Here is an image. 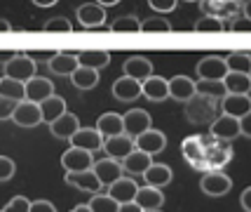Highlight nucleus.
Masks as SVG:
<instances>
[{
	"mask_svg": "<svg viewBox=\"0 0 251 212\" xmlns=\"http://www.w3.org/2000/svg\"><path fill=\"white\" fill-rule=\"evenodd\" d=\"M195 94L209 97V99H223L226 97V88L221 80H197L195 83Z\"/></svg>",
	"mask_w": 251,
	"mask_h": 212,
	"instance_id": "e433bc0d",
	"label": "nucleus"
},
{
	"mask_svg": "<svg viewBox=\"0 0 251 212\" xmlns=\"http://www.w3.org/2000/svg\"><path fill=\"white\" fill-rule=\"evenodd\" d=\"M148 5H151V10L157 12V14H169V12H174L176 0H148Z\"/></svg>",
	"mask_w": 251,
	"mask_h": 212,
	"instance_id": "a18cd8bd",
	"label": "nucleus"
},
{
	"mask_svg": "<svg viewBox=\"0 0 251 212\" xmlns=\"http://www.w3.org/2000/svg\"><path fill=\"white\" fill-rule=\"evenodd\" d=\"M240 203H242V210H244V212H251V186H247V189L242 191Z\"/></svg>",
	"mask_w": 251,
	"mask_h": 212,
	"instance_id": "603ef678",
	"label": "nucleus"
},
{
	"mask_svg": "<svg viewBox=\"0 0 251 212\" xmlns=\"http://www.w3.org/2000/svg\"><path fill=\"white\" fill-rule=\"evenodd\" d=\"M71 212H92V210H89V205H87V203H82V205H75V208H73Z\"/></svg>",
	"mask_w": 251,
	"mask_h": 212,
	"instance_id": "bf43d9fd",
	"label": "nucleus"
},
{
	"mask_svg": "<svg viewBox=\"0 0 251 212\" xmlns=\"http://www.w3.org/2000/svg\"><path fill=\"white\" fill-rule=\"evenodd\" d=\"M77 130H80V121H77L75 113H68V111L64 116H59L54 123H50V132L54 134L56 139H71Z\"/></svg>",
	"mask_w": 251,
	"mask_h": 212,
	"instance_id": "a878e982",
	"label": "nucleus"
},
{
	"mask_svg": "<svg viewBox=\"0 0 251 212\" xmlns=\"http://www.w3.org/2000/svg\"><path fill=\"white\" fill-rule=\"evenodd\" d=\"M59 0H33V5H38V7H54Z\"/></svg>",
	"mask_w": 251,
	"mask_h": 212,
	"instance_id": "6e6d98bb",
	"label": "nucleus"
},
{
	"mask_svg": "<svg viewBox=\"0 0 251 212\" xmlns=\"http://www.w3.org/2000/svg\"><path fill=\"white\" fill-rule=\"evenodd\" d=\"M0 212H2V210H0Z\"/></svg>",
	"mask_w": 251,
	"mask_h": 212,
	"instance_id": "e2e57ef3",
	"label": "nucleus"
},
{
	"mask_svg": "<svg viewBox=\"0 0 251 212\" xmlns=\"http://www.w3.org/2000/svg\"><path fill=\"white\" fill-rule=\"evenodd\" d=\"M47 66H50V71L56 73V76H71V73L77 68V52L59 50V52L47 61Z\"/></svg>",
	"mask_w": 251,
	"mask_h": 212,
	"instance_id": "393cba45",
	"label": "nucleus"
},
{
	"mask_svg": "<svg viewBox=\"0 0 251 212\" xmlns=\"http://www.w3.org/2000/svg\"><path fill=\"white\" fill-rule=\"evenodd\" d=\"M240 134L251 137V113H247V116H242L240 118Z\"/></svg>",
	"mask_w": 251,
	"mask_h": 212,
	"instance_id": "3c124183",
	"label": "nucleus"
},
{
	"mask_svg": "<svg viewBox=\"0 0 251 212\" xmlns=\"http://www.w3.org/2000/svg\"><path fill=\"white\" fill-rule=\"evenodd\" d=\"M101 149L108 153V158H113V160L122 163V160H125V158L134 151V139H131V137H127V134L108 137V139H103V146H101Z\"/></svg>",
	"mask_w": 251,
	"mask_h": 212,
	"instance_id": "2eb2a0df",
	"label": "nucleus"
},
{
	"mask_svg": "<svg viewBox=\"0 0 251 212\" xmlns=\"http://www.w3.org/2000/svg\"><path fill=\"white\" fill-rule=\"evenodd\" d=\"M35 76V61H31L26 52H17L10 61L5 64V78L19 80V83H28Z\"/></svg>",
	"mask_w": 251,
	"mask_h": 212,
	"instance_id": "f03ea898",
	"label": "nucleus"
},
{
	"mask_svg": "<svg viewBox=\"0 0 251 212\" xmlns=\"http://www.w3.org/2000/svg\"><path fill=\"white\" fill-rule=\"evenodd\" d=\"M151 163H153V156H148V153H143V151H131L129 156L122 160L120 165L122 170H127V172H131V175H143L146 170L151 168Z\"/></svg>",
	"mask_w": 251,
	"mask_h": 212,
	"instance_id": "473e14b6",
	"label": "nucleus"
},
{
	"mask_svg": "<svg viewBox=\"0 0 251 212\" xmlns=\"http://www.w3.org/2000/svg\"><path fill=\"white\" fill-rule=\"evenodd\" d=\"M0 97H5V99L19 104V101L26 99V88H24V83H19V80L0 76Z\"/></svg>",
	"mask_w": 251,
	"mask_h": 212,
	"instance_id": "f704fd0d",
	"label": "nucleus"
},
{
	"mask_svg": "<svg viewBox=\"0 0 251 212\" xmlns=\"http://www.w3.org/2000/svg\"><path fill=\"white\" fill-rule=\"evenodd\" d=\"M24 88H26V101H33V104H40V101L54 94L52 80L43 78V76H33L28 83H24Z\"/></svg>",
	"mask_w": 251,
	"mask_h": 212,
	"instance_id": "f3484780",
	"label": "nucleus"
},
{
	"mask_svg": "<svg viewBox=\"0 0 251 212\" xmlns=\"http://www.w3.org/2000/svg\"><path fill=\"white\" fill-rule=\"evenodd\" d=\"M14 172H17V165H14V160L7 156H0V182H7V179L14 177Z\"/></svg>",
	"mask_w": 251,
	"mask_h": 212,
	"instance_id": "c03bdc74",
	"label": "nucleus"
},
{
	"mask_svg": "<svg viewBox=\"0 0 251 212\" xmlns=\"http://www.w3.org/2000/svg\"><path fill=\"white\" fill-rule=\"evenodd\" d=\"M12 121L19 125V127H35V125L43 123V116H40V106L33 104V101H19L14 106V113H12Z\"/></svg>",
	"mask_w": 251,
	"mask_h": 212,
	"instance_id": "9b49d317",
	"label": "nucleus"
},
{
	"mask_svg": "<svg viewBox=\"0 0 251 212\" xmlns=\"http://www.w3.org/2000/svg\"><path fill=\"white\" fill-rule=\"evenodd\" d=\"M141 31L143 33H169L172 24L167 22L164 17H151V19L141 22Z\"/></svg>",
	"mask_w": 251,
	"mask_h": 212,
	"instance_id": "ea45409f",
	"label": "nucleus"
},
{
	"mask_svg": "<svg viewBox=\"0 0 251 212\" xmlns=\"http://www.w3.org/2000/svg\"><path fill=\"white\" fill-rule=\"evenodd\" d=\"M40 106V116H43V123H54L59 116H64L66 113V101L64 97H59V94H52V97H47L45 101L38 104Z\"/></svg>",
	"mask_w": 251,
	"mask_h": 212,
	"instance_id": "7c9ffc66",
	"label": "nucleus"
},
{
	"mask_svg": "<svg viewBox=\"0 0 251 212\" xmlns=\"http://www.w3.org/2000/svg\"><path fill=\"white\" fill-rule=\"evenodd\" d=\"M186 2H200V0H186Z\"/></svg>",
	"mask_w": 251,
	"mask_h": 212,
	"instance_id": "052dcab7",
	"label": "nucleus"
},
{
	"mask_svg": "<svg viewBox=\"0 0 251 212\" xmlns=\"http://www.w3.org/2000/svg\"><path fill=\"white\" fill-rule=\"evenodd\" d=\"M122 71H125L127 78H134V80H139V83H143L146 78L153 76V64H151V59L136 55V57H129V59L125 61Z\"/></svg>",
	"mask_w": 251,
	"mask_h": 212,
	"instance_id": "4be33fe9",
	"label": "nucleus"
},
{
	"mask_svg": "<svg viewBox=\"0 0 251 212\" xmlns=\"http://www.w3.org/2000/svg\"><path fill=\"white\" fill-rule=\"evenodd\" d=\"M193 29H195L197 33H219V31L226 29V26H223V22L216 19V17H200Z\"/></svg>",
	"mask_w": 251,
	"mask_h": 212,
	"instance_id": "a19ab883",
	"label": "nucleus"
},
{
	"mask_svg": "<svg viewBox=\"0 0 251 212\" xmlns=\"http://www.w3.org/2000/svg\"><path fill=\"white\" fill-rule=\"evenodd\" d=\"M230 31H237V33H247L251 31V19L244 14H237L235 19H230Z\"/></svg>",
	"mask_w": 251,
	"mask_h": 212,
	"instance_id": "49530a36",
	"label": "nucleus"
},
{
	"mask_svg": "<svg viewBox=\"0 0 251 212\" xmlns=\"http://www.w3.org/2000/svg\"><path fill=\"white\" fill-rule=\"evenodd\" d=\"M94 158L92 153L82 151V149H66L61 153V168L66 172H82V170H92Z\"/></svg>",
	"mask_w": 251,
	"mask_h": 212,
	"instance_id": "f8f14e48",
	"label": "nucleus"
},
{
	"mask_svg": "<svg viewBox=\"0 0 251 212\" xmlns=\"http://www.w3.org/2000/svg\"><path fill=\"white\" fill-rule=\"evenodd\" d=\"M200 186H202V191H204L207 196L219 198V196H226V193L232 189V179H230L228 175H223L221 170H214V172H207V175L202 177Z\"/></svg>",
	"mask_w": 251,
	"mask_h": 212,
	"instance_id": "6e6552de",
	"label": "nucleus"
},
{
	"mask_svg": "<svg viewBox=\"0 0 251 212\" xmlns=\"http://www.w3.org/2000/svg\"><path fill=\"white\" fill-rule=\"evenodd\" d=\"M14 101L5 99V97H0V121H7V118H12V113H14Z\"/></svg>",
	"mask_w": 251,
	"mask_h": 212,
	"instance_id": "09e8293b",
	"label": "nucleus"
},
{
	"mask_svg": "<svg viewBox=\"0 0 251 212\" xmlns=\"http://www.w3.org/2000/svg\"><path fill=\"white\" fill-rule=\"evenodd\" d=\"M228 73H249L251 71V57L249 52H230L228 57H223Z\"/></svg>",
	"mask_w": 251,
	"mask_h": 212,
	"instance_id": "c9c22d12",
	"label": "nucleus"
},
{
	"mask_svg": "<svg viewBox=\"0 0 251 212\" xmlns=\"http://www.w3.org/2000/svg\"><path fill=\"white\" fill-rule=\"evenodd\" d=\"M12 31V24L7 19H0V33H10Z\"/></svg>",
	"mask_w": 251,
	"mask_h": 212,
	"instance_id": "13d9d810",
	"label": "nucleus"
},
{
	"mask_svg": "<svg viewBox=\"0 0 251 212\" xmlns=\"http://www.w3.org/2000/svg\"><path fill=\"white\" fill-rule=\"evenodd\" d=\"M45 31H50V33H71L73 26L64 17H54V19H50V22L45 24Z\"/></svg>",
	"mask_w": 251,
	"mask_h": 212,
	"instance_id": "79ce46f5",
	"label": "nucleus"
},
{
	"mask_svg": "<svg viewBox=\"0 0 251 212\" xmlns=\"http://www.w3.org/2000/svg\"><path fill=\"white\" fill-rule=\"evenodd\" d=\"M113 97L120 101H134L141 97V83L134 78H127V76H122L113 83Z\"/></svg>",
	"mask_w": 251,
	"mask_h": 212,
	"instance_id": "cd10ccee",
	"label": "nucleus"
},
{
	"mask_svg": "<svg viewBox=\"0 0 251 212\" xmlns=\"http://www.w3.org/2000/svg\"><path fill=\"white\" fill-rule=\"evenodd\" d=\"M56 55V50H33V52H26V57L31 59V61H50L52 57Z\"/></svg>",
	"mask_w": 251,
	"mask_h": 212,
	"instance_id": "de8ad7c7",
	"label": "nucleus"
},
{
	"mask_svg": "<svg viewBox=\"0 0 251 212\" xmlns=\"http://www.w3.org/2000/svg\"><path fill=\"white\" fill-rule=\"evenodd\" d=\"M108 64H110V52H106V50H82V52H77V66L101 71Z\"/></svg>",
	"mask_w": 251,
	"mask_h": 212,
	"instance_id": "c756f323",
	"label": "nucleus"
},
{
	"mask_svg": "<svg viewBox=\"0 0 251 212\" xmlns=\"http://www.w3.org/2000/svg\"><path fill=\"white\" fill-rule=\"evenodd\" d=\"M167 88H169V97L172 99L186 104L195 94V80L188 78V76H174V78L167 80Z\"/></svg>",
	"mask_w": 251,
	"mask_h": 212,
	"instance_id": "b1692460",
	"label": "nucleus"
},
{
	"mask_svg": "<svg viewBox=\"0 0 251 212\" xmlns=\"http://www.w3.org/2000/svg\"><path fill=\"white\" fill-rule=\"evenodd\" d=\"M110 31L113 33H139L141 31V22L134 14H125V17H118L115 22L110 24Z\"/></svg>",
	"mask_w": 251,
	"mask_h": 212,
	"instance_id": "4c0bfd02",
	"label": "nucleus"
},
{
	"mask_svg": "<svg viewBox=\"0 0 251 212\" xmlns=\"http://www.w3.org/2000/svg\"><path fill=\"white\" fill-rule=\"evenodd\" d=\"M14 55H17V52H12V50H0V64L5 66V64H7Z\"/></svg>",
	"mask_w": 251,
	"mask_h": 212,
	"instance_id": "5fc2aeb1",
	"label": "nucleus"
},
{
	"mask_svg": "<svg viewBox=\"0 0 251 212\" xmlns=\"http://www.w3.org/2000/svg\"><path fill=\"white\" fill-rule=\"evenodd\" d=\"M28 210H31V201L26 196H14L2 208V212H28Z\"/></svg>",
	"mask_w": 251,
	"mask_h": 212,
	"instance_id": "37998d69",
	"label": "nucleus"
},
{
	"mask_svg": "<svg viewBox=\"0 0 251 212\" xmlns=\"http://www.w3.org/2000/svg\"><path fill=\"white\" fill-rule=\"evenodd\" d=\"M209 134L216 139V142H232L235 137H240V121L232 118V116H226L221 113L214 118V123L209 125Z\"/></svg>",
	"mask_w": 251,
	"mask_h": 212,
	"instance_id": "20e7f679",
	"label": "nucleus"
},
{
	"mask_svg": "<svg viewBox=\"0 0 251 212\" xmlns=\"http://www.w3.org/2000/svg\"><path fill=\"white\" fill-rule=\"evenodd\" d=\"M153 212H162V210H153Z\"/></svg>",
	"mask_w": 251,
	"mask_h": 212,
	"instance_id": "680f3d73",
	"label": "nucleus"
},
{
	"mask_svg": "<svg viewBox=\"0 0 251 212\" xmlns=\"http://www.w3.org/2000/svg\"><path fill=\"white\" fill-rule=\"evenodd\" d=\"M94 2H97V5H101V7L106 10V7H113V5H118L120 0H94Z\"/></svg>",
	"mask_w": 251,
	"mask_h": 212,
	"instance_id": "4d7b16f0",
	"label": "nucleus"
},
{
	"mask_svg": "<svg viewBox=\"0 0 251 212\" xmlns=\"http://www.w3.org/2000/svg\"><path fill=\"white\" fill-rule=\"evenodd\" d=\"M204 17H216V19H235L242 10V0H200Z\"/></svg>",
	"mask_w": 251,
	"mask_h": 212,
	"instance_id": "7ed1b4c3",
	"label": "nucleus"
},
{
	"mask_svg": "<svg viewBox=\"0 0 251 212\" xmlns=\"http://www.w3.org/2000/svg\"><path fill=\"white\" fill-rule=\"evenodd\" d=\"M228 73L223 57H204L197 64V76L200 80H223Z\"/></svg>",
	"mask_w": 251,
	"mask_h": 212,
	"instance_id": "a211bd4d",
	"label": "nucleus"
},
{
	"mask_svg": "<svg viewBox=\"0 0 251 212\" xmlns=\"http://www.w3.org/2000/svg\"><path fill=\"white\" fill-rule=\"evenodd\" d=\"M219 113V99H209L202 94H193L186 101V118L193 125H211Z\"/></svg>",
	"mask_w": 251,
	"mask_h": 212,
	"instance_id": "f257e3e1",
	"label": "nucleus"
},
{
	"mask_svg": "<svg viewBox=\"0 0 251 212\" xmlns=\"http://www.w3.org/2000/svg\"><path fill=\"white\" fill-rule=\"evenodd\" d=\"M87 205H89V210L92 212H118V208H120L118 203L110 198L108 193H94Z\"/></svg>",
	"mask_w": 251,
	"mask_h": 212,
	"instance_id": "58836bf2",
	"label": "nucleus"
},
{
	"mask_svg": "<svg viewBox=\"0 0 251 212\" xmlns=\"http://www.w3.org/2000/svg\"><path fill=\"white\" fill-rule=\"evenodd\" d=\"M134 203L141 208L143 212H153L160 210L164 205V193L160 189H153V186H141L134 196Z\"/></svg>",
	"mask_w": 251,
	"mask_h": 212,
	"instance_id": "5701e85b",
	"label": "nucleus"
},
{
	"mask_svg": "<svg viewBox=\"0 0 251 212\" xmlns=\"http://www.w3.org/2000/svg\"><path fill=\"white\" fill-rule=\"evenodd\" d=\"M219 104H221V111L226 113V116H232V118H237V121H240L242 116L251 113L249 94H226Z\"/></svg>",
	"mask_w": 251,
	"mask_h": 212,
	"instance_id": "6ab92c4d",
	"label": "nucleus"
},
{
	"mask_svg": "<svg viewBox=\"0 0 251 212\" xmlns=\"http://www.w3.org/2000/svg\"><path fill=\"white\" fill-rule=\"evenodd\" d=\"M99 130V134L103 137V139H108V137H118V134H125V127H122V116L120 113H101L97 118V125H94Z\"/></svg>",
	"mask_w": 251,
	"mask_h": 212,
	"instance_id": "bb28decb",
	"label": "nucleus"
},
{
	"mask_svg": "<svg viewBox=\"0 0 251 212\" xmlns=\"http://www.w3.org/2000/svg\"><path fill=\"white\" fill-rule=\"evenodd\" d=\"M141 94L151 101H164L169 97V88H167V78L160 76H151L141 83Z\"/></svg>",
	"mask_w": 251,
	"mask_h": 212,
	"instance_id": "c85d7f7f",
	"label": "nucleus"
},
{
	"mask_svg": "<svg viewBox=\"0 0 251 212\" xmlns=\"http://www.w3.org/2000/svg\"><path fill=\"white\" fill-rule=\"evenodd\" d=\"M75 17L85 29H99V26L103 29L108 14H106V10H103L101 5H97V2H85V5H80L75 10Z\"/></svg>",
	"mask_w": 251,
	"mask_h": 212,
	"instance_id": "ddd939ff",
	"label": "nucleus"
},
{
	"mask_svg": "<svg viewBox=\"0 0 251 212\" xmlns=\"http://www.w3.org/2000/svg\"><path fill=\"white\" fill-rule=\"evenodd\" d=\"M66 184L75 186L80 191H87V193H101V184H99L97 175L92 170H82V172H66Z\"/></svg>",
	"mask_w": 251,
	"mask_h": 212,
	"instance_id": "412c9836",
	"label": "nucleus"
},
{
	"mask_svg": "<svg viewBox=\"0 0 251 212\" xmlns=\"http://www.w3.org/2000/svg\"><path fill=\"white\" fill-rule=\"evenodd\" d=\"M28 212H56V208L50 201L40 198V201H33L31 203V210H28Z\"/></svg>",
	"mask_w": 251,
	"mask_h": 212,
	"instance_id": "8fccbe9b",
	"label": "nucleus"
},
{
	"mask_svg": "<svg viewBox=\"0 0 251 212\" xmlns=\"http://www.w3.org/2000/svg\"><path fill=\"white\" fill-rule=\"evenodd\" d=\"M122 127H125V134L134 139V137H139L141 132L153 127V118H151V113L143 111V109H129L122 116Z\"/></svg>",
	"mask_w": 251,
	"mask_h": 212,
	"instance_id": "39448f33",
	"label": "nucleus"
},
{
	"mask_svg": "<svg viewBox=\"0 0 251 212\" xmlns=\"http://www.w3.org/2000/svg\"><path fill=\"white\" fill-rule=\"evenodd\" d=\"M181 151H183V158L188 160L190 168L202 170V172H204V153H207V149H204V144H202L200 134L186 137L183 144H181Z\"/></svg>",
	"mask_w": 251,
	"mask_h": 212,
	"instance_id": "1a4fd4ad",
	"label": "nucleus"
},
{
	"mask_svg": "<svg viewBox=\"0 0 251 212\" xmlns=\"http://www.w3.org/2000/svg\"><path fill=\"white\" fill-rule=\"evenodd\" d=\"M164 146H167V137L164 132L160 130H146L141 132L139 137H134V149L136 151H143V153H148V156H157V153H162Z\"/></svg>",
	"mask_w": 251,
	"mask_h": 212,
	"instance_id": "423d86ee",
	"label": "nucleus"
},
{
	"mask_svg": "<svg viewBox=\"0 0 251 212\" xmlns=\"http://www.w3.org/2000/svg\"><path fill=\"white\" fill-rule=\"evenodd\" d=\"M221 83L226 88V94H249L251 90L249 73H226V78Z\"/></svg>",
	"mask_w": 251,
	"mask_h": 212,
	"instance_id": "2f4dec72",
	"label": "nucleus"
},
{
	"mask_svg": "<svg viewBox=\"0 0 251 212\" xmlns=\"http://www.w3.org/2000/svg\"><path fill=\"white\" fill-rule=\"evenodd\" d=\"M68 78H71V83L77 90H92V88H97V83H99V71L87 68V66H77Z\"/></svg>",
	"mask_w": 251,
	"mask_h": 212,
	"instance_id": "72a5a7b5",
	"label": "nucleus"
},
{
	"mask_svg": "<svg viewBox=\"0 0 251 212\" xmlns=\"http://www.w3.org/2000/svg\"><path fill=\"white\" fill-rule=\"evenodd\" d=\"M143 182H146V186H153V189H160L162 191V186H167L169 182H172V168L167 165V163H151V168L146 170L141 175Z\"/></svg>",
	"mask_w": 251,
	"mask_h": 212,
	"instance_id": "aec40b11",
	"label": "nucleus"
},
{
	"mask_svg": "<svg viewBox=\"0 0 251 212\" xmlns=\"http://www.w3.org/2000/svg\"><path fill=\"white\" fill-rule=\"evenodd\" d=\"M68 142H71V149H82L87 153H94L103 146V137L99 134L97 127H80Z\"/></svg>",
	"mask_w": 251,
	"mask_h": 212,
	"instance_id": "0eeeda50",
	"label": "nucleus"
},
{
	"mask_svg": "<svg viewBox=\"0 0 251 212\" xmlns=\"http://www.w3.org/2000/svg\"><path fill=\"white\" fill-rule=\"evenodd\" d=\"M118 212H143V210L136 205V203H125V205L118 208Z\"/></svg>",
	"mask_w": 251,
	"mask_h": 212,
	"instance_id": "864d4df0",
	"label": "nucleus"
},
{
	"mask_svg": "<svg viewBox=\"0 0 251 212\" xmlns=\"http://www.w3.org/2000/svg\"><path fill=\"white\" fill-rule=\"evenodd\" d=\"M230 160H232V149L226 142H216L214 146H209L207 153H204V172L226 168Z\"/></svg>",
	"mask_w": 251,
	"mask_h": 212,
	"instance_id": "9d476101",
	"label": "nucleus"
},
{
	"mask_svg": "<svg viewBox=\"0 0 251 212\" xmlns=\"http://www.w3.org/2000/svg\"><path fill=\"white\" fill-rule=\"evenodd\" d=\"M92 172L97 175L99 184L108 189L115 179L122 177V172H125V170H122V165L118 163V160H113V158H101V160H97V163L92 165Z\"/></svg>",
	"mask_w": 251,
	"mask_h": 212,
	"instance_id": "4468645a",
	"label": "nucleus"
},
{
	"mask_svg": "<svg viewBox=\"0 0 251 212\" xmlns=\"http://www.w3.org/2000/svg\"><path fill=\"white\" fill-rule=\"evenodd\" d=\"M136 191H139V184H136L134 179L131 177H120L108 186V196L118 203V205H125V203H134Z\"/></svg>",
	"mask_w": 251,
	"mask_h": 212,
	"instance_id": "dca6fc26",
	"label": "nucleus"
}]
</instances>
